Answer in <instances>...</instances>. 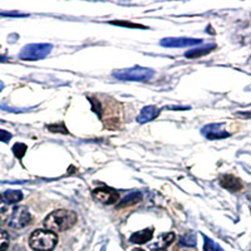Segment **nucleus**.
<instances>
[{"instance_id":"obj_1","label":"nucleus","mask_w":251,"mask_h":251,"mask_svg":"<svg viewBox=\"0 0 251 251\" xmlns=\"http://www.w3.org/2000/svg\"><path fill=\"white\" fill-rule=\"evenodd\" d=\"M77 223V214L71 210H57L49 214L44 220V226L49 231H66L68 228L73 227Z\"/></svg>"},{"instance_id":"obj_2","label":"nucleus","mask_w":251,"mask_h":251,"mask_svg":"<svg viewBox=\"0 0 251 251\" xmlns=\"http://www.w3.org/2000/svg\"><path fill=\"white\" fill-rule=\"evenodd\" d=\"M58 237L49 230H35L29 237V245L35 251H50L55 248Z\"/></svg>"},{"instance_id":"obj_3","label":"nucleus","mask_w":251,"mask_h":251,"mask_svg":"<svg viewBox=\"0 0 251 251\" xmlns=\"http://www.w3.org/2000/svg\"><path fill=\"white\" fill-rule=\"evenodd\" d=\"M154 75V71L143 67H132V68L121 69L113 72V77L120 80H129V82H147Z\"/></svg>"},{"instance_id":"obj_4","label":"nucleus","mask_w":251,"mask_h":251,"mask_svg":"<svg viewBox=\"0 0 251 251\" xmlns=\"http://www.w3.org/2000/svg\"><path fill=\"white\" fill-rule=\"evenodd\" d=\"M3 214H5V217L1 220H4V223H8V225L13 228H22L24 226L28 225L30 223V214H29L28 208L24 207V206H17L13 210H1Z\"/></svg>"},{"instance_id":"obj_5","label":"nucleus","mask_w":251,"mask_h":251,"mask_svg":"<svg viewBox=\"0 0 251 251\" xmlns=\"http://www.w3.org/2000/svg\"><path fill=\"white\" fill-rule=\"evenodd\" d=\"M51 49H53L51 44H29L20 50L19 58L22 60H28V62L44 59V58L48 57Z\"/></svg>"},{"instance_id":"obj_6","label":"nucleus","mask_w":251,"mask_h":251,"mask_svg":"<svg viewBox=\"0 0 251 251\" xmlns=\"http://www.w3.org/2000/svg\"><path fill=\"white\" fill-rule=\"evenodd\" d=\"M160 44L166 48H185L202 44V39H194V38H166L160 42Z\"/></svg>"},{"instance_id":"obj_7","label":"nucleus","mask_w":251,"mask_h":251,"mask_svg":"<svg viewBox=\"0 0 251 251\" xmlns=\"http://www.w3.org/2000/svg\"><path fill=\"white\" fill-rule=\"evenodd\" d=\"M93 196L97 199L100 202L104 203V205H112V203H116L120 199L118 194L112 188L107 187H100L96 188L93 191Z\"/></svg>"},{"instance_id":"obj_8","label":"nucleus","mask_w":251,"mask_h":251,"mask_svg":"<svg viewBox=\"0 0 251 251\" xmlns=\"http://www.w3.org/2000/svg\"><path fill=\"white\" fill-rule=\"evenodd\" d=\"M224 125L221 123H214V125H207L205 126L201 132L208 140H220V138H226L228 137V133L223 129Z\"/></svg>"},{"instance_id":"obj_9","label":"nucleus","mask_w":251,"mask_h":251,"mask_svg":"<svg viewBox=\"0 0 251 251\" xmlns=\"http://www.w3.org/2000/svg\"><path fill=\"white\" fill-rule=\"evenodd\" d=\"M158 114H160V109L157 108V107L147 106L145 107V108H142V111L140 112V114L137 116L136 121H137L138 123H141V125H143V123L153 121Z\"/></svg>"},{"instance_id":"obj_10","label":"nucleus","mask_w":251,"mask_h":251,"mask_svg":"<svg viewBox=\"0 0 251 251\" xmlns=\"http://www.w3.org/2000/svg\"><path fill=\"white\" fill-rule=\"evenodd\" d=\"M220 183H221L223 187L227 188V190H230V191L232 192L240 191V190L243 188L241 181H240L237 177L232 176V175H225V176L221 177V178H220Z\"/></svg>"},{"instance_id":"obj_11","label":"nucleus","mask_w":251,"mask_h":251,"mask_svg":"<svg viewBox=\"0 0 251 251\" xmlns=\"http://www.w3.org/2000/svg\"><path fill=\"white\" fill-rule=\"evenodd\" d=\"M152 237H153V228L150 227L132 234L129 237V241L132 244H146L149 243Z\"/></svg>"},{"instance_id":"obj_12","label":"nucleus","mask_w":251,"mask_h":251,"mask_svg":"<svg viewBox=\"0 0 251 251\" xmlns=\"http://www.w3.org/2000/svg\"><path fill=\"white\" fill-rule=\"evenodd\" d=\"M175 234L174 232H169V234H162L160 235L158 240L156 241L154 245H151V249H157V250H163L166 246H169L170 244L175 240Z\"/></svg>"},{"instance_id":"obj_13","label":"nucleus","mask_w":251,"mask_h":251,"mask_svg":"<svg viewBox=\"0 0 251 251\" xmlns=\"http://www.w3.org/2000/svg\"><path fill=\"white\" fill-rule=\"evenodd\" d=\"M22 200H23V194H22V191H18V190H8L3 194V201L8 205L18 203Z\"/></svg>"},{"instance_id":"obj_14","label":"nucleus","mask_w":251,"mask_h":251,"mask_svg":"<svg viewBox=\"0 0 251 251\" xmlns=\"http://www.w3.org/2000/svg\"><path fill=\"white\" fill-rule=\"evenodd\" d=\"M142 200V194L141 192H131L128 196H126L120 203H118V207H126V206H131L134 205V203L140 202Z\"/></svg>"},{"instance_id":"obj_15","label":"nucleus","mask_w":251,"mask_h":251,"mask_svg":"<svg viewBox=\"0 0 251 251\" xmlns=\"http://www.w3.org/2000/svg\"><path fill=\"white\" fill-rule=\"evenodd\" d=\"M216 48L215 44L212 46H207V47H203V48H197V49H192V50H188L185 53V57L186 58H197V57H201V55H205L207 53L212 50V49Z\"/></svg>"},{"instance_id":"obj_16","label":"nucleus","mask_w":251,"mask_h":251,"mask_svg":"<svg viewBox=\"0 0 251 251\" xmlns=\"http://www.w3.org/2000/svg\"><path fill=\"white\" fill-rule=\"evenodd\" d=\"M196 235L194 234V232H187V234L182 235V236L180 237V245L182 246H187V248H194V246H196Z\"/></svg>"},{"instance_id":"obj_17","label":"nucleus","mask_w":251,"mask_h":251,"mask_svg":"<svg viewBox=\"0 0 251 251\" xmlns=\"http://www.w3.org/2000/svg\"><path fill=\"white\" fill-rule=\"evenodd\" d=\"M26 150H28L26 145L18 142V143H15L14 147H13V153H14L18 158H20V160H22V158L24 157V154H25Z\"/></svg>"},{"instance_id":"obj_18","label":"nucleus","mask_w":251,"mask_h":251,"mask_svg":"<svg viewBox=\"0 0 251 251\" xmlns=\"http://www.w3.org/2000/svg\"><path fill=\"white\" fill-rule=\"evenodd\" d=\"M205 239V245H203V250L205 251H224L223 249L220 248L216 243H214L211 239H208V237L203 236Z\"/></svg>"},{"instance_id":"obj_19","label":"nucleus","mask_w":251,"mask_h":251,"mask_svg":"<svg viewBox=\"0 0 251 251\" xmlns=\"http://www.w3.org/2000/svg\"><path fill=\"white\" fill-rule=\"evenodd\" d=\"M9 246V235L0 230V251H6Z\"/></svg>"},{"instance_id":"obj_20","label":"nucleus","mask_w":251,"mask_h":251,"mask_svg":"<svg viewBox=\"0 0 251 251\" xmlns=\"http://www.w3.org/2000/svg\"><path fill=\"white\" fill-rule=\"evenodd\" d=\"M111 24H113V25H121V26H129V28H142V29L146 28V26L140 25V24H133V23H129V22H111Z\"/></svg>"},{"instance_id":"obj_21","label":"nucleus","mask_w":251,"mask_h":251,"mask_svg":"<svg viewBox=\"0 0 251 251\" xmlns=\"http://www.w3.org/2000/svg\"><path fill=\"white\" fill-rule=\"evenodd\" d=\"M49 129H50L51 132H62V133H64V134H67L68 133V129L66 128V127H64V125H60V126H55V125H51V126H49L48 127Z\"/></svg>"},{"instance_id":"obj_22","label":"nucleus","mask_w":251,"mask_h":251,"mask_svg":"<svg viewBox=\"0 0 251 251\" xmlns=\"http://www.w3.org/2000/svg\"><path fill=\"white\" fill-rule=\"evenodd\" d=\"M10 140H12V133H9L8 131H4V129H0V141L8 143Z\"/></svg>"},{"instance_id":"obj_23","label":"nucleus","mask_w":251,"mask_h":251,"mask_svg":"<svg viewBox=\"0 0 251 251\" xmlns=\"http://www.w3.org/2000/svg\"><path fill=\"white\" fill-rule=\"evenodd\" d=\"M0 15H5V17H25V14H20V13H0Z\"/></svg>"},{"instance_id":"obj_24","label":"nucleus","mask_w":251,"mask_h":251,"mask_svg":"<svg viewBox=\"0 0 251 251\" xmlns=\"http://www.w3.org/2000/svg\"><path fill=\"white\" fill-rule=\"evenodd\" d=\"M8 60V58L5 57V55H0V63L1 62H6Z\"/></svg>"},{"instance_id":"obj_25","label":"nucleus","mask_w":251,"mask_h":251,"mask_svg":"<svg viewBox=\"0 0 251 251\" xmlns=\"http://www.w3.org/2000/svg\"><path fill=\"white\" fill-rule=\"evenodd\" d=\"M13 251H25L23 248H15L13 249Z\"/></svg>"},{"instance_id":"obj_26","label":"nucleus","mask_w":251,"mask_h":251,"mask_svg":"<svg viewBox=\"0 0 251 251\" xmlns=\"http://www.w3.org/2000/svg\"><path fill=\"white\" fill-rule=\"evenodd\" d=\"M3 88H4V84H3V82L0 80V92L3 91Z\"/></svg>"},{"instance_id":"obj_27","label":"nucleus","mask_w":251,"mask_h":251,"mask_svg":"<svg viewBox=\"0 0 251 251\" xmlns=\"http://www.w3.org/2000/svg\"><path fill=\"white\" fill-rule=\"evenodd\" d=\"M3 201V195H0V202Z\"/></svg>"},{"instance_id":"obj_28","label":"nucleus","mask_w":251,"mask_h":251,"mask_svg":"<svg viewBox=\"0 0 251 251\" xmlns=\"http://www.w3.org/2000/svg\"><path fill=\"white\" fill-rule=\"evenodd\" d=\"M133 251H145V250H142V249H136V250H133Z\"/></svg>"},{"instance_id":"obj_29","label":"nucleus","mask_w":251,"mask_h":251,"mask_svg":"<svg viewBox=\"0 0 251 251\" xmlns=\"http://www.w3.org/2000/svg\"><path fill=\"white\" fill-rule=\"evenodd\" d=\"M157 251H165V250H157Z\"/></svg>"}]
</instances>
